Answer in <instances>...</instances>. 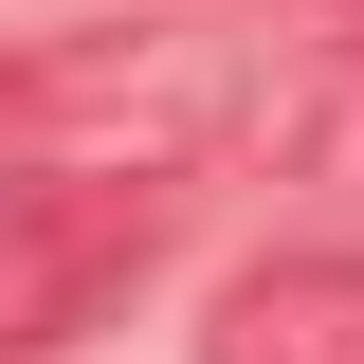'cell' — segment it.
<instances>
[{
    "mask_svg": "<svg viewBox=\"0 0 364 364\" xmlns=\"http://www.w3.org/2000/svg\"><path fill=\"white\" fill-rule=\"evenodd\" d=\"M0 128L55 182H182L219 146V55L200 37H73L37 73H0Z\"/></svg>",
    "mask_w": 364,
    "mask_h": 364,
    "instance_id": "1",
    "label": "cell"
},
{
    "mask_svg": "<svg viewBox=\"0 0 364 364\" xmlns=\"http://www.w3.org/2000/svg\"><path fill=\"white\" fill-rule=\"evenodd\" d=\"M164 219H182V182H55V164H18L0 182V364L73 346V328L164 255Z\"/></svg>",
    "mask_w": 364,
    "mask_h": 364,
    "instance_id": "2",
    "label": "cell"
},
{
    "mask_svg": "<svg viewBox=\"0 0 364 364\" xmlns=\"http://www.w3.org/2000/svg\"><path fill=\"white\" fill-rule=\"evenodd\" d=\"M328 18H364V0H328Z\"/></svg>",
    "mask_w": 364,
    "mask_h": 364,
    "instance_id": "4",
    "label": "cell"
},
{
    "mask_svg": "<svg viewBox=\"0 0 364 364\" xmlns=\"http://www.w3.org/2000/svg\"><path fill=\"white\" fill-rule=\"evenodd\" d=\"M200 364H364V255H346V237H291V255L219 273Z\"/></svg>",
    "mask_w": 364,
    "mask_h": 364,
    "instance_id": "3",
    "label": "cell"
}]
</instances>
